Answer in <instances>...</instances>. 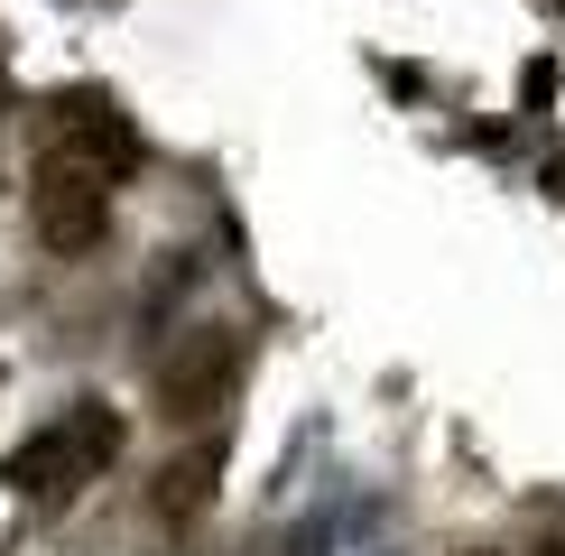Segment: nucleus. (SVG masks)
Masks as SVG:
<instances>
[{
	"mask_svg": "<svg viewBox=\"0 0 565 556\" xmlns=\"http://www.w3.org/2000/svg\"><path fill=\"white\" fill-rule=\"evenodd\" d=\"M250 371V334L232 316H195L168 334V353L149 362V399L168 427H204L214 408H232V389H242Z\"/></svg>",
	"mask_w": 565,
	"mask_h": 556,
	"instance_id": "nucleus-1",
	"label": "nucleus"
},
{
	"mask_svg": "<svg viewBox=\"0 0 565 556\" xmlns=\"http://www.w3.org/2000/svg\"><path fill=\"white\" fill-rule=\"evenodd\" d=\"M121 436L130 427H121V408H111V399H75L65 417H46L29 446L10 455V482L29 501H75L84 482H103L111 463H121Z\"/></svg>",
	"mask_w": 565,
	"mask_h": 556,
	"instance_id": "nucleus-2",
	"label": "nucleus"
},
{
	"mask_svg": "<svg viewBox=\"0 0 565 556\" xmlns=\"http://www.w3.org/2000/svg\"><path fill=\"white\" fill-rule=\"evenodd\" d=\"M111 195H121V177L93 168L84 149H56V139L38 149V168H29V223H38L46 250H65V260L93 250L111 232Z\"/></svg>",
	"mask_w": 565,
	"mask_h": 556,
	"instance_id": "nucleus-3",
	"label": "nucleus"
},
{
	"mask_svg": "<svg viewBox=\"0 0 565 556\" xmlns=\"http://www.w3.org/2000/svg\"><path fill=\"white\" fill-rule=\"evenodd\" d=\"M46 111H56V121H46V139H56V149H84L93 168H111V177L139 168V130L103 103V93H56Z\"/></svg>",
	"mask_w": 565,
	"mask_h": 556,
	"instance_id": "nucleus-4",
	"label": "nucleus"
},
{
	"mask_svg": "<svg viewBox=\"0 0 565 556\" xmlns=\"http://www.w3.org/2000/svg\"><path fill=\"white\" fill-rule=\"evenodd\" d=\"M214 492H223V436H195V446H177L168 463H158L149 520L158 528H195L204 510H214Z\"/></svg>",
	"mask_w": 565,
	"mask_h": 556,
	"instance_id": "nucleus-5",
	"label": "nucleus"
},
{
	"mask_svg": "<svg viewBox=\"0 0 565 556\" xmlns=\"http://www.w3.org/2000/svg\"><path fill=\"white\" fill-rule=\"evenodd\" d=\"M463 556H501V547H463Z\"/></svg>",
	"mask_w": 565,
	"mask_h": 556,
	"instance_id": "nucleus-6",
	"label": "nucleus"
}]
</instances>
